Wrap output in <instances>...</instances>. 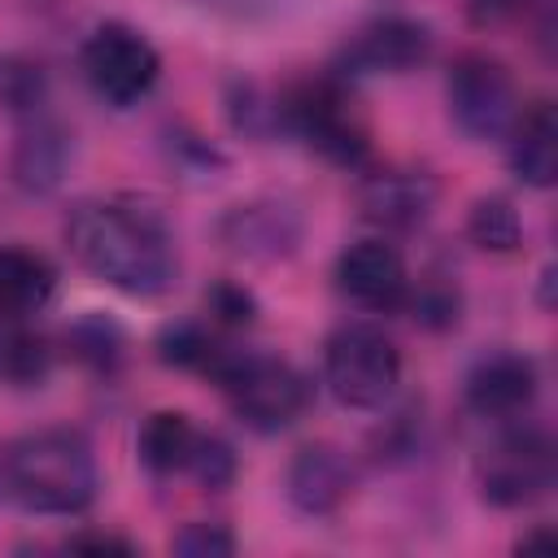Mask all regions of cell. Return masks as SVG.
<instances>
[{"instance_id":"cell-1","label":"cell","mask_w":558,"mask_h":558,"mask_svg":"<svg viewBox=\"0 0 558 558\" xmlns=\"http://www.w3.org/2000/svg\"><path fill=\"white\" fill-rule=\"evenodd\" d=\"M70 253L83 270L131 296H157L174 283L179 257L166 222L144 205L87 201L65 222Z\"/></svg>"},{"instance_id":"cell-2","label":"cell","mask_w":558,"mask_h":558,"mask_svg":"<svg viewBox=\"0 0 558 558\" xmlns=\"http://www.w3.org/2000/svg\"><path fill=\"white\" fill-rule=\"evenodd\" d=\"M4 484L35 514H78L96 497V458L74 432H35L4 453Z\"/></svg>"},{"instance_id":"cell-3","label":"cell","mask_w":558,"mask_h":558,"mask_svg":"<svg viewBox=\"0 0 558 558\" xmlns=\"http://www.w3.org/2000/svg\"><path fill=\"white\" fill-rule=\"evenodd\" d=\"M214 379L222 384L235 414L253 432H283L288 423L301 418V410L310 401V384L301 379V371H292L279 357H262V353L227 349Z\"/></svg>"},{"instance_id":"cell-4","label":"cell","mask_w":558,"mask_h":558,"mask_svg":"<svg viewBox=\"0 0 558 558\" xmlns=\"http://www.w3.org/2000/svg\"><path fill=\"white\" fill-rule=\"evenodd\" d=\"M323 379L340 405L375 410L397 392L401 353L379 327L349 323V327L331 331V340L323 349Z\"/></svg>"},{"instance_id":"cell-5","label":"cell","mask_w":558,"mask_h":558,"mask_svg":"<svg viewBox=\"0 0 558 558\" xmlns=\"http://www.w3.org/2000/svg\"><path fill=\"white\" fill-rule=\"evenodd\" d=\"M83 74L100 100L126 109L153 92L161 61H157V48L140 31L109 22L92 31V39L83 44Z\"/></svg>"},{"instance_id":"cell-6","label":"cell","mask_w":558,"mask_h":558,"mask_svg":"<svg viewBox=\"0 0 558 558\" xmlns=\"http://www.w3.org/2000/svg\"><path fill=\"white\" fill-rule=\"evenodd\" d=\"M445 96H449V118L471 140H497L519 118V96H514L506 65L493 57H480V52L462 57L449 70Z\"/></svg>"},{"instance_id":"cell-7","label":"cell","mask_w":558,"mask_h":558,"mask_svg":"<svg viewBox=\"0 0 558 558\" xmlns=\"http://www.w3.org/2000/svg\"><path fill=\"white\" fill-rule=\"evenodd\" d=\"M480 484H484V497L497 501V506H527V501H536L554 484L549 440L541 432H523V427L506 432L488 449Z\"/></svg>"},{"instance_id":"cell-8","label":"cell","mask_w":558,"mask_h":558,"mask_svg":"<svg viewBox=\"0 0 558 558\" xmlns=\"http://www.w3.org/2000/svg\"><path fill=\"white\" fill-rule=\"evenodd\" d=\"M288 122L327 157L336 161H357L366 153L362 126L353 122V109L336 83H305L288 96Z\"/></svg>"},{"instance_id":"cell-9","label":"cell","mask_w":558,"mask_h":558,"mask_svg":"<svg viewBox=\"0 0 558 558\" xmlns=\"http://www.w3.org/2000/svg\"><path fill=\"white\" fill-rule=\"evenodd\" d=\"M340 292L362 310H397L410 292L405 262L388 240H357L336 262Z\"/></svg>"},{"instance_id":"cell-10","label":"cell","mask_w":558,"mask_h":558,"mask_svg":"<svg viewBox=\"0 0 558 558\" xmlns=\"http://www.w3.org/2000/svg\"><path fill=\"white\" fill-rule=\"evenodd\" d=\"M536 397V366L519 353H493L466 375V405L480 418H514Z\"/></svg>"},{"instance_id":"cell-11","label":"cell","mask_w":558,"mask_h":558,"mask_svg":"<svg viewBox=\"0 0 558 558\" xmlns=\"http://www.w3.org/2000/svg\"><path fill=\"white\" fill-rule=\"evenodd\" d=\"M432 39L418 22H405V17H384L375 22L371 31L357 35V44L349 48V61L357 70H388V74H401L410 65H418L427 57Z\"/></svg>"},{"instance_id":"cell-12","label":"cell","mask_w":558,"mask_h":558,"mask_svg":"<svg viewBox=\"0 0 558 558\" xmlns=\"http://www.w3.org/2000/svg\"><path fill=\"white\" fill-rule=\"evenodd\" d=\"M510 135V166L527 187H549L558 174V122L549 105H536L514 118Z\"/></svg>"},{"instance_id":"cell-13","label":"cell","mask_w":558,"mask_h":558,"mask_svg":"<svg viewBox=\"0 0 558 558\" xmlns=\"http://www.w3.org/2000/svg\"><path fill=\"white\" fill-rule=\"evenodd\" d=\"M344 493H349V466L336 449L310 445L296 453V462L288 471V497L305 514H327L331 506H340Z\"/></svg>"},{"instance_id":"cell-14","label":"cell","mask_w":558,"mask_h":558,"mask_svg":"<svg viewBox=\"0 0 558 558\" xmlns=\"http://www.w3.org/2000/svg\"><path fill=\"white\" fill-rule=\"evenodd\" d=\"M52 296V270L44 257L26 248H0V314L26 318L44 310Z\"/></svg>"},{"instance_id":"cell-15","label":"cell","mask_w":558,"mask_h":558,"mask_svg":"<svg viewBox=\"0 0 558 558\" xmlns=\"http://www.w3.org/2000/svg\"><path fill=\"white\" fill-rule=\"evenodd\" d=\"M196 445H201V432L187 423V414H174V410H157V414H148V423L140 427V458H144L157 475L187 471Z\"/></svg>"},{"instance_id":"cell-16","label":"cell","mask_w":558,"mask_h":558,"mask_svg":"<svg viewBox=\"0 0 558 558\" xmlns=\"http://www.w3.org/2000/svg\"><path fill=\"white\" fill-rule=\"evenodd\" d=\"M427 183L423 179H410V174H379L371 187H366V214L379 218V222H392V227H410L427 214Z\"/></svg>"},{"instance_id":"cell-17","label":"cell","mask_w":558,"mask_h":558,"mask_svg":"<svg viewBox=\"0 0 558 558\" xmlns=\"http://www.w3.org/2000/svg\"><path fill=\"white\" fill-rule=\"evenodd\" d=\"M65 166V135L48 122H35V131L17 148V179L26 187H52Z\"/></svg>"},{"instance_id":"cell-18","label":"cell","mask_w":558,"mask_h":558,"mask_svg":"<svg viewBox=\"0 0 558 558\" xmlns=\"http://www.w3.org/2000/svg\"><path fill=\"white\" fill-rule=\"evenodd\" d=\"M48 366V349L39 336H31L22 327V318H4L0 314V379H13V384H31L39 379Z\"/></svg>"},{"instance_id":"cell-19","label":"cell","mask_w":558,"mask_h":558,"mask_svg":"<svg viewBox=\"0 0 558 558\" xmlns=\"http://www.w3.org/2000/svg\"><path fill=\"white\" fill-rule=\"evenodd\" d=\"M157 344H161V357H166V362L192 366V371H205V375H214L218 362L227 357V349H222L205 327H196V323H174V327H166Z\"/></svg>"},{"instance_id":"cell-20","label":"cell","mask_w":558,"mask_h":558,"mask_svg":"<svg viewBox=\"0 0 558 558\" xmlns=\"http://www.w3.org/2000/svg\"><path fill=\"white\" fill-rule=\"evenodd\" d=\"M227 240L235 248H244V253H257V244H270V253H279L292 240V231H283V214L279 209L248 205V209H235L227 218Z\"/></svg>"},{"instance_id":"cell-21","label":"cell","mask_w":558,"mask_h":558,"mask_svg":"<svg viewBox=\"0 0 558 558\" xmlns=\"http://www.w3.org/2000/svg\"><path fill=\"white\" fill-rule=\"evenodd\" d=\"M471 235L484 248H514L519 244V218L506 201H480L471 209Z\"/></svg>"},{"instance_id":"cell-22","label":"cell","mask_w":558,"mask_h":558,"mask_svg":"<svg viewBox=\"0 0 558 558\" xmlns=\"http://www.w3.org/2000/svg\"><path fill=\"white\" fill-rule=\"evenodd\" d=\"M187 471H192L201 484L218 488V484H227V480H231V471H235V458H231V449H227L222 440H214V436H201V445H196V453H192Z\"/></svg>"},{"instance_id":"cell-23","label":"cell","mask_w":558,"mask_h":558,"mask_svg":"<svg viewBox=\"0 0 558 558\" xmlns=\"http://www.w3.org/2000/svg\"><path fill=\"white\" fill-rule=\"evenodd\" d=\"M179 554H231V536L218 527V523H192L179 541H174Z\"/></svg>"},{"instance_id":"cell-24","label":"cell","mask_w":558,"mask_h":558,"mask_svg":"<svg viewBox=\"0 0 558 558\" xmlns=\"http://www.w3.org/2000/svg\"><path fill=\"white\" fill-rule=\"evenodd\" d=\"M214 310L227 318V323H248L253 314V301H248V292H240V288H218L214 292Z\"/></svg>"},{"instance_id":"cell-25","label":"cell","mask_w":558,"mask_h":558,"mask_svg":"<svg viewBox=\"0 0 558 558\" xmlns=\"http://www.w3.org/2000/svg\"><path fill=\"white\" fill-rule=\"evenodd\" d=\"M523 4H527V0H471V9H475L480 22H501V17L519 13Z\"/></svg>"}]
</instances>
